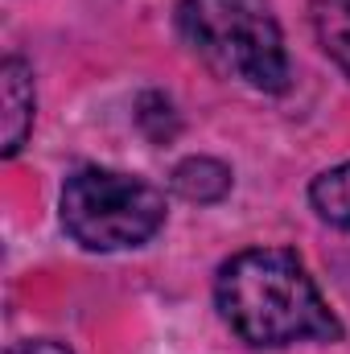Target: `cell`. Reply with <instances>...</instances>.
Masks as SVG:
<instances>
[{"label": "cell", "mask_w": 350, "mask_h": 354, "mask_svg": "<svg viewBox=\"0 0 350 354\" xmlns=\"http://www.w3.org/2000/svg\"><path fill=\"white\" fill-rule=\"evenodd\" d=\"M214 305L235 338L260 351L342 342V322L293 248H243L214 272Z\"/></svg>", "instance_id": "obj_1"}, {"label": "cell", "mask_w": 350, "mask_h": 354, "mask_svg": "<svg viewBox=\"0 0 350 354\" xmlns=\"http://www.w3.org/2000/svg\"><path fill=\"white\" fill-rule=\"evenodd\" d=\"M177 33L219 79L264 95H284L293 83L284 29L268 0H181Z\"/></svg>", "instance_id": "obj_2"}, {"label": "cell", "mask_w": 350, "mask_h": 354, "mask_svg": "<svg viewBox=\"0 0 350 354\" xmlns=\"http://www.w3.org/2000/svg\"><path fill=\"white\" fill-rule=\"evenodd\" d=\"M58 218L62 231L83 248V252H128L145 248L169 218L165 194L136 174L87 165L66 177L62 198H58Z\"/></svg>", "instance_id": "obj_3"}, {"label": "cell", "mask_w": 350, "mask_h": 354, "mask_svg": "<svg viewBox=\"0 0 350 354\" xmlns=\"http://www.w3.org/2000/svg\"><path fill=\"white\" fill-rule=\"evenodd\" d=\"M37 120V87L25 58L8 54L0 62V153L17 157Z\"/></svg>", "instance_id": "obj_4"}, {"label": "cell", "mask_w": 350, "mask_h": 354, "mask_svg": "<svg viewBox=\"0 0 350 354\" xmlns=\"http://www.w3.org/2000/svg\"><path fill=\"white\" fill-rule=\"evenodd\" d=\"M169 185H174L177 198H185V202H194V206H219V202L231 194L235 174H231V165H223L219 157H185V161L174 165Z\"/></svg>", "instance_id": "obj_5"}, {"label": "cell", "mask_w": 350, "mask_h": 354, "mask_svg": "<svg viewBox=\"0 0 350 354\" xmlns=\"http://www.w3.org/2000/svg\"><path fill=\"white\" fill-rule=\"evenodd\" d=\"M309 21L326 58L350 79V0H309Z\"/></svg>", "instance_id": "obj_6"}, {"label": "cell", "mask_w": 350, "mask_h": 354, "mask_svg": "<svg viewBox=\"0 0 350 354\" xmlns=\"http://www.w3.org/2000/svg\"><path fill=\"white\" fill-rule=\"evenodd\" d=\"M309 206L317 210L322 223L350 231V161L334 165V169H322L309 181Z\"/></svg>", "instance_id": "obj_7"}, {"label": "cell", "mask_w": 350, "mask_h": 354, "mask_svg": "<svg viewBox=\"0 0 350 354\" xmlns=\"http://www.w3.org/2000/svg\"><path fill=\"white\" fill-rule=\"evenodd\" d=\"M4 354H75V351L66 342H58V338H25V342L8 346Z\"/></svg>", "instance_id": "obj_8"}]
</instances>
